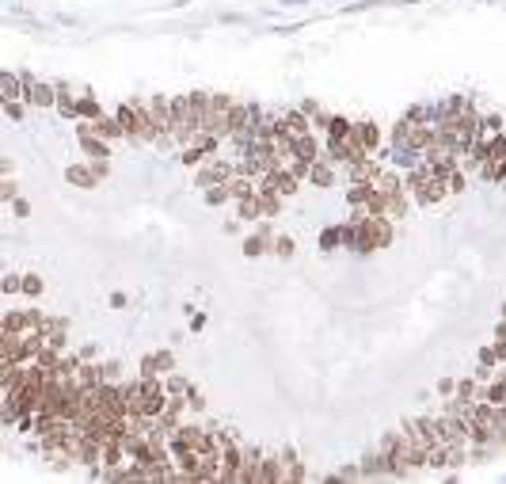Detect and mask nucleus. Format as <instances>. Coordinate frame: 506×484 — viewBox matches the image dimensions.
I'll list each match as a JSON object with an SVG mask.
<instances>
[{"instance_id":"f03ea898","label":"nucleus","mask_w":506,"mask_h":484,"mask_svg":"<svg viewBox=\"0 0 506 484\" xmlns=\"http://www.w3.org/2000/svg\"><path fill=\"white\" fill-rule=\"evenodd\" d=\"M358 221H362L358 248H354L358 256L381 252V248L393 244V237H396V217H388V214H365V217H358Z\"/></svg>"},{"instance_id":"423d86ee","label":"nucleus","mask_w":506,"mask_h":484,"mask_svg":"<svg viewBox=\"0 0 506 484\" xmlns=\"http://www.w3.org/2000/svg\"><path fill=\"white\" fill-rule=\"evenodd\" d=\"M46 325V317L38 309H19V313H8L4 317V328H15L19 336H38Z\"/></svg>"},{"instance_id":"4be33fe9","label":"nucleus","mask_w":506,"mask_h":484,"mask_svg":"<svg viewBox=\"0 0 506 484\" xmlns=\"http://www.w3.org/2000/svg\"><path fill=\"white\" fill-rule=\"evenodd\" d=\"M23 294H27V297H42V279H38V275H23Z\"/></svg>"},{"instance_id":"c756f323","label":"nucleus","mask_w":506,"mask_h":484,"mask_svg":"<svg viewBox=\"0 0 506 484\" xmlns=\"http://www.w3.org/2000/svg\"><path fill=\"white\" fill-rule=\"evenodd\" d=\"M503 320H506V305H503Z\"/></svg>"},{"instance_id":"cd10ccee","label":"nucleus","mask_w":506,"mask_h":484,"mask_svg":"<svg viewBox=\"0 0 506 484\" xmlns=\"http://www.w3.org/2000/svg\"><path fill=\"white\" fill-rule=\"evenodd\" d=\"M0 198H4V203H12V198H15V183H12V180L0 183Z\"/></svg>"},{"instance_id":"aec40b11","label":"nucleus","mask_w":506,"mask_h":484,"mask_svg":"<svg viewBox=\"0 0 506 484\" xmlns=\"http://www.w3.org/2000/svg\"><path fill=\"white\" fill-rule=\"evenodd\" d=\"M69 180L80 183V187H95V168L92 164L88 168H69Z\"/></svg>"},{"instance_id":"6ab92c4d","label":"nucleus","mask_w":506,"mask_h":484,"mask_svg":"<svg viewBox=\"0 0 506 484\" xmlns=\"http://www.w3.org/2000/svg\"><path fill=\"white\" fill-rule=\"evenodd\" d=\"M320 248H324V252H335V248H342V229H339V225H328V229L320 233Z\"/></svg>"},{"instance_id":"a211bd4d","label":"nucleus","mask_w":506,"mask_h":484,"mask_svg":"<svg viewBox=\"0 0 506 484\" xmlns=\"http://www.w3.org/2000/svg\"><path fill=\"white\" fill-rule=\"evenodd\" d=\"M100 115H103V111H100V100H95L92 92H80V118H84V123H95Z\"/></svg>"},{"instance_id":"20e7f679","label":"nucleus","mask_w":506,"mask_h":484,"mask_svg":"<svg viewBox=\"0 0 506 484\" xmlns=\"http://www.w3.org/2000/svg\"><path fill=\"white\" fill-rule=\"evenodd\" d=\"M145 103H149V115L160 130V145L175 141V134H171V95H145Z\"/></svg>"},{"instance_id":"7ed1b4c3","label":"nucleus","mask_w":506,"mask_h":484,"mask_svg":"<svg viewBox=\"0 0 506 484\" xmlns=\"http://www.w3.org/2000/svg\"><path fill=\"white\" fill-rule=\"evenodd\" d=\"M236 95H225V92H209L206 100V118H202V130L217 141H228L232 134V115H236Z\"/></svg>"},{"instance_id":"6e6552de","label":"nucleus","mask_w":506,"mask_h":484,"mask_svg":"<svg viewBox=\"0 0 506 484\" xmlns=\"http://www.w3.org/2000/svg\"><path fill=\"white\" fill-rule=\"evenodd\" d=\"M282 134L290 141H297V138H308V134H313V115H308V111H285L282 115Z\"/></svg>"},{"instance_id":"4468645a","label":"nucleus","mask_w":506,"mask_h":484,"mask_svg":"<svg viewBox=\"0 0 506 484\" xmlns=\"http://www.w3.org/2000/svg\"><path fill=\"white\" fill-rule=\"evenodd\" d=\"M171 370H175V359L168 351H157L141 362V374H171Z\"/></svg>"},{"instance_id":"5701e85b","label":"nucleus","mask_w":506,"mask_h":484,"mask_svg":"<svg viewBox=\"0 0 506 484\" xmlns=\"http://www.w3.org/2000/svg\"><path fill=\"white\" fill-rule=\"evenodd\" d=\"M274 256H278V260H290L293 256V237H274Z\"/></svg>"},{"instance_id":"f8f14e48","label":"nucleus","mask_w":506,"mask_h":484,"mask_svg":"<svg viewBox=\"0 0 506 484\" xmlns=\"http://www.w3.org/2000/svg\"><path fill=\"white\" fill-rule=\"evenodd\" d=\"M263 252H274V233L271 229H263V233H255V237H248L244 240V256H263Z\"/></svg>"},{"instance_id":"412c9836","label":"nucleus","mask_w":506,"mask_h":484,"mask_svg":"<svg viewBox=\"0 0 506 484\" xmlns=\"http://www.w3.org/2000/svg\"><path fill=\"white\" fill-rule=\"evenodd\" d=\"M4 111H8V118H12V123H23V118H27V107H23L19 100H4Z\"/></svg>"},{"instance_id":"0eeeda50","label":"nucleus","mask_w":506,"mask_h":484,"mask_svg":"<svg viewBox=\"0 0 506 484\" xmlns=\"http://www.w3.org/2000/svg\"><path fill=\"white\" fill-rule=\"evenodd\" d=\"M282 481V454H259L251 484H278Z\"/></svg>"},{"instance_id":"a878e982","label":"nucleus","mask_w":506,"mask_h":484,"mask_svg":"<svg viewBox=\"0 0 506 484\" xmlns=\"http://www.w3.org/2000/svg\"><path fill=\"white\" fill-rule=\"evenodd\" d=\"M445 183H450L453 195H461V191H464V172H461V168H453V172L445 175Z\"/></svg>"},{"instance_id":"c85d7f7f","label":"nucleus","mask_w":506,"mask_h":484,"mask_svg":"<svg viewBox=\"0 0 506 484\" xmlns=\"http://www.w3.org/2000/svg\"><path fill=\"white\" fill-rule=\"evenodd\" d=\"M12 210H15V214H19V217H27V214H31V206L23 203V198H12Z\"/></svg>"},{"instance_id":"9b49d317","label":"nucleus","mask_w":506,"mask_h":484,"mask_svg":"<svg viewBox=\"0 0 506 484\" xmlns=\"http://www.w3.org/2000/svg\"><path fill=\"white\" fill-rule=\"evenodd\" d=\"M236 217H244V221H267L263 217V198H259V191H251V195L236 198Z\"/></svg>"},{"instance_id":"ddd939ff","label":"nucleus","mask_w":506,"mask_h":484,"mask_svg":"<svg viewBox=\"0 0 506 484\" xmlns=\"http://www.w3.org/2000/svg\"><path fill=\"white\" fill-rule=\"evenodd\" d=\"M57 111L65 118H80V95H72L69 84H57Z\"/></svg>"},{"instance_id":"f3484780","label":"nucleus","mask_w":506,"mask_h":484,"mask_svg":"<svg viewBox=\"0 0 506 484\" xmlns=\"http://www.w3.org/2000/svg\"><path fill=\"white\" fill-rule=\"evenodd\" d=\"M0 88H4V100H23V77L15 72H0Z\"/></svg>"},{"instance_id":"2eb2a0df","label":"nucleus","mask_w":506,"mask_h":484,"mask_svg":"<svg viewBox=\"0 0 506 484\" xmlns=\"http://www.w3.org/2000/svg\"><path fill=\"white\" fill-rule=\"evenodd\" d=\"M305 477H308L305 462H297L293 450H282V481H305Z\"/></svg>"},{"instance_id":"393cba45","label":"nucleus","mask_w":506,"mask_h":484,"mask_svg":"<svg viewBox=\"0 0 506 484\" xmlns=\"http://www.w3.org/2000/svg\"><path fill=\"white\" fill-rule=\"evenodd\" d=\"M187 405H191V412H206V397H202L194 385H191V393H187Z\"/></svg>"},{"instance_id":"39448f33","label":"nucleus","mask_w":506,"mask_h":484,"mask_svg":"<svg viewBox=\"0 0 506 484\" xmlns=\"http://www.w3.org/2000/svg\"><path fill=\"white\" fill-rule=\"evenodd\" d=\"M23 100H27L31 107H57V84L23 77Z\"/></svg>"},{"instance_id":"9d476101","label":"nucleus","mask_w":506,"mask_h":484,"mask_svg":"<svg viewBox=\"0 0 506 484\" xmlns=\"http://www.w3.org/2000/svg\"><path fill=\"white\" fill-rule=\"evenodd\" d=\"M335 168L339 164L328 157V153H324V157L308 168V183H313V187H331V183H335Z\"/></svg>"},{"instance_id":"bb28decb","label":"nucleus","mask_w":506,"mask_h":484,"mask_svg":"<svg viewBox=\"0 0 506 484\" xmlns=\"http://www.w3.org/2000/svg\"><path fill=\"white\" fill-rule=\"evenodd\" d=\"M4 290H8V294H19V290H23V275H8L4 279Z\"/></svg>"},{"instance_id":"f257e3e1","label":"nucleus","mask_w":506,"mask_h":484,"mask_svg":"<svg viewBox=\"0 0 506 484\" xmlns=\"http://www.w3.org/2000/svg\"><path fill=\"white\" fill-rule=\"evenodd\" d=\"M114 118L122 123L126 141H160V130H157V123H152L149 103H145L141 95H134V100H122L118 111H114Z\"/></svg>"},{"instance_id":"dca6fc26","label":"nucleus","mask_w":506,"mask_h":484,"mask_svg":"<svg viewBox=\"0 0 506 484\" xmlns=\"http://www.w3.org/2000/svg\"><path fill=\"white\" fill-rule=\"evenodd\" d=\"M202 195H206V203H209V206H225V203H232V191H228V180H217L214 187H206Z\"/></svg>"},{"instance_id":"b1692460","label":"nucleus","mask_w":506,"mask_h":484,"mask_svg":"<svg viewBox=\"0 0 506 484\" xmlns=\"http://www.w3.org/2000/svg\"><path fill=\"white\" fill-rule=\"evenodd\" d=\"M331 118H335L331 111H316V115H313V130H316V134H328Z\"/></svg>"},{"instance_id":"1a4fd4ad","label":"nucleus","mask_w":506,"mask_h":484,"mask_svg":"<svg viewBox=\"0 0 506 484\" xmlns=\"http://www.w3.org/2000/svg\"><path fill=\"white\" fill-rule=\"evenodd\" d=\"M354 138H358V145H362L365 153H370V157H377L381 153V126L377 123H370V118H362V123H354Z\"/></svg>"}]
</instances>
